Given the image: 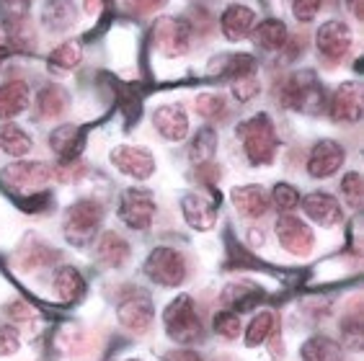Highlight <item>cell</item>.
I'll return each instance as SVG.
<instances>
[{
  "label": "cell",
  "instance_id": "1",
  "mask_svg": "<svg viewBox=\"0 0 364 361\" xmlns=\"http://www.w3.org/2000/svg\"><path fill=\"white\" fill-rule=\"evenodd\" d=\"M243 139V150L253 166H269L277 153V132H274L272 119L267 114H256V117L245 119L243 124L235 129Z\"/></svg>",
  "mask_w": 364,
  "mask_h": 361
},
{
  "label": "cell",
  "instance_id": "2",
  "mask_svg": "<svg viewBox=\"0 0 364 361\" xmlns=\"http://www.w3.org/2000/svg\"><path fill=\"white\" fill-rule=\"evenodd\" d=\"M282 104L302 114H318L323 104V85L313 70H300L282 85Z\"/></svg>",
  "mask_w": 364,
  "mask_h": 361
},
{
  "label": "cell",
  "instance_id": "3",
  "mask_svg": "<svg viewBox=\"0 0 364 361\" xmlns=\"http://www.w3.org/2000/svg\"><path fill=\"white\" fill-rule=\"evenodd\" d=\"M101 222H104V207L98 202H93V199H80V202H75L65 212L63 227L73 245L85 248L93 240V235L98 232Z\"/></svg>",
  "mask_w": 364,
  "mask_h": 361
},
{
  "label": "cell",
  "instance_id": "4",
  "mask_svg": "<svg viewBox=\"0 0 364 361\" xmlns=\"http://www.w3.org/2000/svg\"><path fill=\"white\" fill-rule=\"evenodd\" d=\"M163 323H166V330H168V335L176 343L189 346V343H196V340L202 338V323L196 318L194 299H191L189 294H178V297L166 307Z\"/></svg>",
  "mask_w": 364,
  "mask_h": 361
},
{
  "label": "cell",
  "instance_id": "5",
  "mask_svg": "<svg viewBox=\"0 0 364 361\" xmlns=\"http://www.w3.org/2000/svg\"><path fill=\"white\" fill-rule=\"evenodd\" d=\"M49 178H52V166L42 163V160H34V163H14L3 171V183H6L18 202L28 199V196L44 194Z\"/></svg>",
  "mask_w": 364,
  "mask_h": 361
},
{
  "label": "cell",
  "instance_id": "6",
  "mask_svg": "<svg viewBox=\"0 0 364 361\" xmlns=\"http://www.w3.org/2000/svg\"><path fill=\"white\" fill-rule=\"evenodd\" d=\"M145 274L161 286H181L186 279V258L181 250L161 245L147 256Z\"/></svg>",
  "mask_w": 364,
  "mask_h": 361
},
{
  "label": "cell",
  "instance_id": "7",
  "mask_svg": "<svg viewBox=\"0 0 364 361\" xmlns=\"http://www.w3.org/2000/svg\"><path fill=\"white\" fill-rule=\"evenodd\" d=\"M117 320L132 333H147L153 325V299L142 289H134L117 305Z\"/></svg>",
  "mask_w": 364,
  "mask_h": 361
},
{
  "label": "cell",
  "instance_id": "8",
  "mask_svg": "<svg viewBox=\"0 0 364 361\" xmlns=\"http://www.w3.org/2000/svg\"><path fill=\"white\" fill-rule=\"evenodd\" d=\"M274 227H277V240H279V245L287 250V253H292V256L305 258L316 248V235H313V230L302 222L300 217L282 215Z\"/></svg>",
  "mask_w": 364,
  "mask_h": 361
},
{
  "label": "cell",
  "instance_id": "9",
  "mask_svg": "<svg viewBox=\"0 0 364 361\" xmlns=\"http://www.w3.org/2000/svg\"><path fill=\"white\" fill-rule=\"evenodd\" d=\"M119 217L132 230H147L155 217V199L142 188H127L119 202Z\"/></svg>",
  "mask_w": 364,
  "mask_h": 361
},
{
  "label": "cell",
  "instance_id": "10",
  "mask_svg": "<svg viewBox=\"0 0 364 361\" xmlns=\"http://www.w3.org/2000/svg\"><path fill=\"white\" fill-rule=\"evenodd\" d=\"M328 112L336 124H357L362 119V85L357 80H346L338 85L331 96Z\"/></svg>",
  "mask_w": 364,
  "mask_h": 361
},
{
  "label": "cell",
  "instance_id": "11",
  "mask_svg": "<svg viewBox=\"0 0 364 361\" xmlns=\"http://www.w3.org/2000/svg\"><path fill=\"white\" fill-rule=\"evenodd\" d=\"M351 44H354V36H351V28L343 21L333 18V21H326L316 34V47L326 60L331 63H338L349 55Z\"/></svg>",
  "mask_w": 364,
  "mask_h": 361
},
{
  "label": "cell",
  "instance_id": "12",
  "mask_svg": "<svg viewBox=\"0 0 364 361\" xmlns=\"http://www.w3.org/2000/svg\"><path fill=\"white\" fill-rule=\"evenodd\" d=\"M191 26L183 18H161L155 26V47L166 57H178L189 49Z\"/></svg>",
  "mask_w": 364,
  "mask_h": 361
},
{
  "label": "cell",
  "instance_id": "13",
  "mask_svg": "<svg viewBox=\"0 0 364 361\" xmlns=\"http://www.w3.org/2000/svg\"><path fill=\"white\" fill-rule=\"evenodd\" d=\"M112 163L117 166V171H122L124 176H132L137 180H145L153 176L155 171V158L142 147L132 145H119L112 150Z\"/></svg>",
  "mask_w": 364,
  "mask_h": 361
},
{
  "label": "cell",
  "instance_id": "14",
  "mask_svg": "<svg viewBox=\"0 0 364 361\" xmlns=\"http://www.w3.org/2000/svg\"><path fill=\"white\" fill-rule=\"evenodd\" d=\"M343 160H346V153H343V147L338 145L336 139H321L310 150L308 173L313 178H328V176H333L343 166Z\"/></svg>",
  "mask_w": 364,
  "mask_h": 361
},
{
  "label": "cell",
  "instance_id": "15",
  "mask_svg": "<svg viewBox=\"0 0 364 361\" xmlns=\"http://www.w3.org/2000/svg\"><path fill=\"white\" fill-rule=\"evenodd\" d=\"M181 212H183V220L191 225L194 230H207L215 227L218 222V202L215 199H207L202 194H186L181 199Z\"/></svg>",
  "mask_w": 364,
  "mask_h": 361
},
{
  "label": "cell",
  "instance_id": "16",
  "mask_svg": "<svg viewBox=\"0 0 364 361\" xmlns=\"http://www.w3.org/2000/svg\"><path fill=\"white\" fill-rule=\"evenodd\" d=\"M302 212H305L313 222L321 225V227H336L343 220L341 204L331 194H323V191L305 196V199H302Z\"/></svg>",
  "mask_w": 364,
  "mask_h": 361
},
{
  "label": "cell",
  "instance_id": "17",
  "mask_svg": "<svg viewBox=\"0 0 364 361\" xmlns=\"http://www.w3.org/2000/svg\"><path fill=\"white\" fill-rule=\"evenodd\" d=\"M85 145V129L75 124H60L55 132L49 134V147L57 153L63 163H73L77 155L83 153Z\"/></svg>",
  "mask_w": 364,
  "mask_h": 361
},
{
  "label": "cell",
  "instance_id": "18",
  "mask_svg": "<svg viewBox=\"0 0 364 361\" xmlns=\"http://www.w3.org/2000/svg\"><path fill=\"white\" fill-rule=\"evenodd\" d=\"M153 124H155V129H158L166 139H171V142H181V139L189 134V119H186V112L176 104H166V106H161V109H155Z\"/></svg>",
  "mask_w": 364,
  "mask_h": 361
},
{
  "label": "cell",
  "instance_id": "19",
  "mask_svg": "<svg viewBox=\"0 0 364 361\" xmlns=\"http://www.w3.org/2000/svg\"><path fill=\"white\" fill-rule=\"evenodd\" d=\"M220 26H223L225 39L240 42V39H245V36L253 31V26H256V14H253L251 8L240 6V3H232V6L225 8L223 18H220Z\"/></svg>",
  "mask_w": 364,
  "mask_h": 361
},
{
  "label": "cell",
  "instance_id": "20",
  "mask_svg": "<svg viewBox=\"0 0 364 361\" xmlns=\"http://www.w3.org/2000/svg\"><path fill=\"white\" fill-rule=\"evenodd\" d=\"M232 204L243 217H251V220H259L269 212V194L261 186H235L230 194Z\"/></svg>",
  "mask_w": 364,
  "mask_h": 361
},
{
  "label": "cell",
  "instance_id": "21",
  "mask_svg": "<svg viewBox=\"0 0 364 361\" xmlns=\"http://www.w3.org/2000/svg\"><path fill=\"white\" fill-rule=\"evenodd\" d=\"M31 93L23 80H8L0 85V119H14L28 109Z\"/></svg>",
  "mask_w": 364,
  "mask_h": 361
},
{
  "label": "cell",
  "instance_id": "22",
  "mask_svg": "<svg viewBox=\"0 0 364 361\" xmlns=\"http://www.w3.org/2000/svg\"><path fill=\"white\" fill-rule=\"evenodd\" d=\"M256 70V60L251 55H220L212 60L210 75L228 77V80H240L248 77Z\"/></svg>",
  "mask_w": 364,
  "mask_h": 361
},
{
  "label": "cell",
  "instance_id": "23",
  "mask_svg": "<svg viewBox=\"0 0 364 361\" xmlns=\"http://www.w3.org/2000/svg\"><path fill=\"white\" fill-rule=\"evenodd\" d=\"M96 256L109 269H122L124 261L129 258V243L117 232H106L96 245Z\"/></svg>",
  "mask_w": 364,
  "mask_h": 361
},
{
  "label": "cell",
  "instance_id": "24",
  "mask_svg": "<svg viewBox=\"0 0 364 361\" xmlns=\"http://www.w3.org/2000/svg\"><path fill=\"white\" fill-rule=\"evenodd\" d=\"M253 44L267 52H274V49H282L287 44V26L279 21V18H267L261 21L259 26H253Z\"/></svg>",
  "mask_w": 364,
  "mask_h": 361
},
{
  "label": "cell",
  "instance_id": "25",
  "mask_svg": "<svg viewBox=\"0 0 364 361\" xmlns=\"http://www.w3.org/2000/svg\"><path fill=\"white\" fill-rule=\"evenodd\" d=\"M55 292L63 302H77L85 294V281L80 271L73 266H63L55 271Z\"/></svg>",
  "mask_w": 364,
  "mask_h": 361
},
{
  "label": "cell",
  "instance_id": "26",
  "mask_svg": "<svg viewBox=\"0 0 364 361\" xmlns=\"http://www.w3.org/2000/svg\"><path fill=\"white\" fill-rule=\"evenodd\" d=\"M36 117L39 119H57L68 109V93L60 85H44L36 96Z\"/></svg>",
  "mask_w": 364,
  "mask_h": 361
},
{
  "label": "cell",
  "instance_id": "27",
  "mask_svg": "<svg viewBox=\"0 0 364 361\" xmlns=\"http://www.w3.org/2000/svg\"><path fill=\"white\" fill-rule=\"evenodd\" d=\"M42 18L52 31H65L75 23V6L73 0H47L42 8Z\"/></svg>",
  "mask_w": 364,
  "mask_h": 361
},
{
  "label": "cell",
  "instance_id": "28",
  "mask_svg": "<svg viewBox=\"0 0 364 361\" xmlns=\"http://www.w3.org/2000/svg\"><path fill=\"white\" fill-rule=\"evenodd\" d=\"M302 361H341V346L326 335H313L300 348Z\"/></svg>",
  "mask_w": 364,
  "mask_h": 361
},
{
  "label": "cell",
  "instance_id": "29",
  "mask_svg": "<svg viewBox=\"0 0 364 361\" xmlns=\"http://www.w3.org/2000/svg\"><path fill=\"white\" fill-rule=\"evenodd\" d=\"M34 147V139L28 137L18 124H3L0 126V150L11 158H23Z\"/></svg>",
  "mask_w": 364,
  "mask_h": 361
},
{
  "label": "cell",
  "instance_id": "30",
  "mask_svg": "<svg viewBox=\"0 0 364 361\" xmlns=\"http://www.w3.org/2000/svg\"><path fill=\"white\" fill-rule=\"evenodd\" d=\"M223 299H225V305H230L232 310L248 313V310H253V307L259 305L261 292L253 284H232L225 289Z\"/></svg>",
  "mask_w": 364,
  "mask_h": 361
},
{
  "label": "cell",
  "instance_id": "31",
  "mask_svg": "<svg viewBox=\"0 0 364 361\" xmlns=\"http://www.w3.org/2000/svg\"><path fill=\"white\" fill-rule=\"evenodd\" d=\"M80 57H83V49L77 42H63L60 47L49 55V68L57 70V72H70L80 65Z\"/></svg>",
  "mask_w": 364,
  "mask_h": 361
},
{
  "label": "cell",
  "instance_id": "32",
  "mask_svg": "<svg viewBox=\"0 0 364 361\" xmlns=\"http://www.w3.org/2000/svg\"><path fill=\"white\" fill-rule=\"evenodd\" d=\"M272 330H274V315L259 313V318H253L248 330H245V346H251V348L261 346V343L272 335Z\"/></svg>",
  "mask_w": 364,
  "mask_h": 361
},
{
  "label": "cell",
  "instance_id": "33",
  "mask_svg": "<svg viewBox=\"0 0 364 361\" xmlns=\"http://www.w3.org/2000/svg\"><path fill=\"white\" fill-rule=\"evenodd\" d=\"M215 145H218V132L210 129V126H204L202 132L194 137V142H191V160L194 163H207L212 158V153H215Z\"/></svg>",
  "mask_w": 364,
  "mask_h": 361
},
{
  "label": "cell",
  "instance_id": "34",
  "mask_svg": "<svg viewBox=\"0 0 364 361\" xmlns=\"http://www.w3.org/2000/svg\"><path fill=\"white\" fill-rule=\"evenodd\" d=\"M194 112L204 119H218L225 114V98L218 93H202L194 101Z\"/></svg>",
  "mask_w": 364,
  "mask_h": 361
},
{
  "label": "cell",
  "instance_id": "35",
  "mask_svg": "<svg viewBox=\"0 0 364 361\" xmlns=\"http://www.w3.org/2000/svg\"><path fill=\"white\" fill-rule=\"evenodd\" d=\"M341 194L346 204L354 209L362 207V176L359 173H346L341 180Z\"/></svg>",
  "mask_w": 364,
  "mask_h": 361
},
{
  "label": "cell",
  "instance_id": "36",
  "mask_svg": "<svg viewBox=\"0 0 364 361\" xmlns=\"http://www.w3.org/2000/svg\"><path fill=\"white\" fill-rule=\"evenodd\" d=\"M272 196H274L277 209H282V212H292V209L300 204V194H297V188L289 186V183H277Z\"/></svg>",
  "mask_w": 364,
  "mask_h": 361
},
{
  "label": "cell",
  "instance_id": "37",
  "mask_svg": "<svg viewBox=\"0 0 364 361\" xmlns=\"http://www.w3.org/2000/svg\"><path fill=\"white\" fill-rule=\"evenodd\" d=\"M215 330H218L223 338L232 340L238 338L240 333V318L238 313H230V310H225V313H220L218 318H215Z\"/></svg>",
  "mask_w": 364,
  "mask_h": 361
},
{
  "label": "cell",
  "instance_id": "38",
  "mask_svg": "<svg viewBox=\"0 0 364 361\" xmlns=\"http://www.w3.org/2000/svg\"><path fill=\"white\" fill-rule=\"evenodd\" d=\"M326 0H292V14L297 21L310 23L316 21V16L321 14V8Z\"/></svg>",
  "mask_w": 364,
  "mask_h": 361
},
{
  "label": "cell",
  "instance_id": "39",
  "mask_svg": "<svg viewBox=\"0 0 364 361\" xmlns=\"http://www.w3.org/2000/svg\"><path fill=\"white\" fill-rule=\"evenodd\" d=\"M21 340H18V333H16L11 325H0V356H11L18 351Z\"/></svg>",
  "mask_w": 364,
  "mask_h": 361
},
{
  "label": "cell",
  "instance_id": "40",
  "mask_svg": "<svg viewBox=\"0 0 364 361\" xmlns=\"http://www.w3.org/2000/svg\"><path fill=\"white\" fill-rule=\"evenodd\" d=\"M232 93H235V98L238 101H251L256 93H259V83L256 80H251V75L248 77H240V80H232Z\"/></svg>",
  "mask_w": 364,
  "mask_h": 361
},
{
  "label": "cell",
  "instance_id": "41",
  "mask_svg": "<svg viewBox=\"0 0 364 361\" xmlns=\"http://www.w3.org/2000/svg\"><path fill=\"white\" fill-rule=\"evenodd\" d=\"M124 3L132 8L134 14H150L155 8H161L166 0H124Z\"/></svg>",
  "mask_w": 364,
  "mask_h": 361
},
{
  "label": "cell",
  "instance_id": "42",
  "mask_svg": "<svg viewBox=\"0 0 364 361\" xmlns=\"http://www.w3.org/2000/svg\"><path fill=\"white\" fill-rule=\"evenodd\" d=\"M8 315L14 320H31L34 318V307H28L26 302H14L8 307Z\"/></svg>",
  "mask_w": 364,
  "mask_h": 361
},
{
  "label": "cell",
  "instance_id": "43",
  "mask_svg": "<svg viewBox=\"0 0 364 361\" xmlns=\"http://www.w3.org/2000/svg\"><path fill=\"white\" fill-rule=\"evenodd\" d=\"M166 361H202V356L196 351H189V348H181V351H171Z\"/></svg>",
  "mask_w": 364,
  "mask_h": 361
},
{
  "label": "cell",
  "instance_id": "44",
  "mask_svg": "<svg viewBox=\"0 0 364 361\" xmlns=\"http://www.w3.org/2000/svg\"><path fill=\"white\" fill-rule=\"evenodd\" d=\"M3 6L14 16H23L28 11V6H31V0H3Z\"/></svg>",
  "mask_w": 364,
  "mask_h": 361
},
{
  "label": "cell",
  "instance_id": "45",
  "mask_svg": "<svg viewBox=\"0 0 364 361\" xmlns=\"http://www.w3.org/2000/svg\"><path fill=\"white\" fill-rule=\"evenodd\" d=\"M346 8H349V14L357 18V21H364V3L362 0H346Z\"/></svg>",
  "mask_w": 364,
  "mask_h": 361
},
{
  "label": "cell",
  "instance_id": "46",
  "mask_svg": "<svg viewBox=\"0 0 364 361\" xmlns=\"http://www.w3.org/2000/svg\"><path fill=\"white\" fill-rule=\"evenodd\" d=\"M98 11V0H88V14H96Z\"/></svg>",
  "mask_w": 364,
  "mask_h": 361
}]
</instances>
